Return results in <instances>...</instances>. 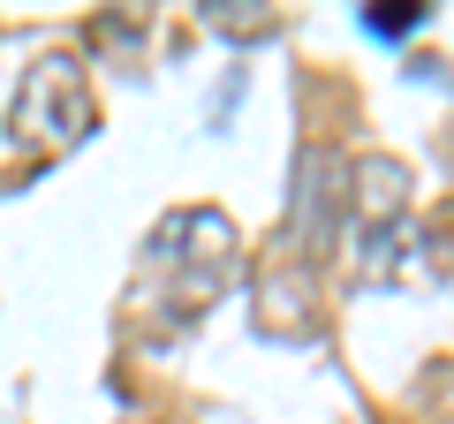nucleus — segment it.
Instances as JSON below:
<instances>
[{"label": "nucleus", "instance_id": "1", "mask_svg": "<svg viewBox=\"0 0 454 424\" xmlns=\"http://www.w3.org/2000/svg\"><path fill=\"white\" fill-rule=\"evenodd\" d=\"M152 265L175 273V318L205 310L212 295L235 280V220L212 205H182L167 212L160 228H152Z\"/></svg>", "mask_w": 454, "mask_h": 424}, {"label": "nucleus", "instance_id": "2", "mask_svg": "<svg viewBox=\"0 0 454 424\" xmlns=\"http://www.w3.org/2000/svg\"><path fill=\"white\" fill-rule=\"evenodd\" d=\"M8 130H16V145L46 152V160L91 137V83H83V68L68 61V53L31 61V76L16 83V114H8Z\"/></svg>", "mask_w": 454, "mask_h": 424}, {"label": "nucleus", "instance_id": "3", "mask_svg": "<svg viewBox=\"0 0 454 424\" xmlns=\"http://www.w3.org/2000/svg\"><path fill=\"white\" fill-rule=\"evenodd\" d=\"M310 258L295 243H280V258H265V280H258V303H265V334H280V342H303L318 318V295H310Z\"/></svg>", "mask_w": 454, "mask_h": 424}, {"label": "nucleus", "instance_id": "4", "mask_svg": "<svg viewBox=\"0 0 454 424\" xmlns=\"http://www.w3.org/2000/svg\"><path fill=\"white\" fill-rule=\"evenodd\" d=\"M402 205H409V167L387 160V152H372V160L356 167V212H364V235L394 228V220H402Z\"/></svg>", "mask_w": 454, "mask_h": 424}, {"label": "nucleus", "instance_id": "5", "mask_svg": "<svg viewBox=\"0 0 454 424\" xmlns=\"http://www.w3.org/2000/svg\"><path fill=\"white\" fill-rule=\"evenodd\" d=\"M197 16H205V31H220V38H265L273 31V8H265V0H205Z\"/></svg>", "mask_w": 454, "mask_h": 424}, {"label": "nucleus", "instance_id": "6", "mask_svg": "<svg viewBox=\"0 0 454 424\" xmlns=\"http://www.w3.org/2000/svg\"><path fill=\"white\" fill-rule=\"evenodd\" d=\"M364 23H372L379 38H409L424 23V8H417V0H379V8H364Z\"/></svg>", "mask_w": 454, "mask_h": 424}]
</instances>
